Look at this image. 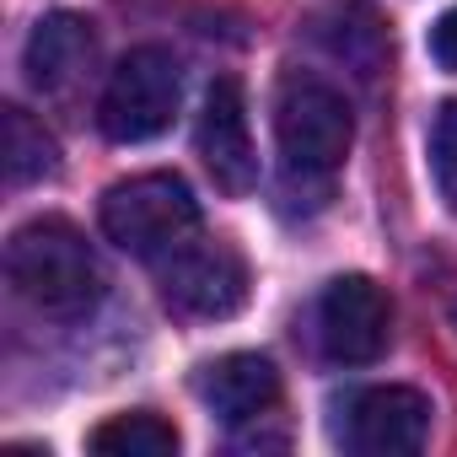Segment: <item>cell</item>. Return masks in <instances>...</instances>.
<instances>
[{"label": "cell", "instance_id": "3", "mask_svg": "<svg viewBox=\"0 0 457 457\" xmlns=\"http://www.w3.org/2000/svg\"><path fill=\"white\" fill-rule=\"evenodd\" d=\"M103 237L129 259L162 264L172 248L199 237V204L178 172H140L103 194Z\"/></svg>", "mask_w": 457, "mask_h": 457}, {"label": "cell", "instance_id": "15", "mask_svg": "<svg viewBox=\"0 0 457 457\" xmlns=\"http://www.w3.org/2000/svg\"><path fill=\"white\" fill-rule=\"evenodd\" d=\"M430 60H436L441 71H452V76H457V6H452V12H441V17H436V28H430Z\"/></svg>", "mask_w": 457, "mask_h": 457}, {"label": "cell", "instance_id": "2", "mask_svg": "<svg viewBox=\"0 0 457 457\" xmlns=\"http://www.w3.org/2000/svg\"><path fill=\"white\" fill-rule=\"evenodd\" d=\"M275 145L286 178L328 183L355 145V119L345 92H334L318 76H286L275 92Z\"/></svg>", "mask_w": 457, "mask_h": 457}, {"label": "cell", "instance_id": "16", "mask_svg": "<svg viewBox=\"0 0 457 457\" xmlns=\"http://www.w3.org/2000/svg\"><path fill=\"white\" fill-rule=\"evenodd\" d=\"M452 323H457V302H452Z\"/></svg>", "mask_w": 457, "mask_h": 457}, {"label": "cell", "instance_id": "10", "mask_svg": "<svg viewBox=\"0 0 457 457\" xmlns=\"http://www.w3.org/2000/svg\"><path fill=\"white\" fill-rule=\"evenodd\" d=\"M92 60H97V33H92V22L76 17V12L44 17V22L33 28L28 49H22V71H28L33 92H44V97H71V92L87 81Z\"/></svg>", "mask_w": 457, "mask_h": 457}, {"label": "cell", "instance_id": "11", "mask_svg": "<svg viewBox=\"0 0 457 457\" xmlns=\"http://www.w3.org/2000/svg\"><path fill=\"white\" fill-rule=\"evenodd\" d=\"M312 38H318L339 65H350L355 76H377V71L387 65L382 22H377L366 6H334V12L312 17Z\"/></svg>", "mask_w": 457, "mask_h": 457}, {"label": "cell", "instance_id": "6", "mask_svg": "<svg viewBox=\"0 0 457 457\" xmlns=\"http://www.w3.org/2000/svg\"><path fill=\"white\" fill-rule=\"evenodd\" d=\"M430 398L420 387H361L339 403L334 441L355 457H409L430 441Z\"/></svg>", "mask_w": 457, "mask_h": 457}, {"label": "cell", "instance_id": "7", "mask_svg": "<svg viewBox=\"0 0 457 457\" xmlns=\"http://www.w3.org/2000/svg\"><path fill=\"white\" fill-rule=\"evenodd\" d=\"M393 339V302L366 275H339L318 296V345L339 366H371Z\"/></svg>", "mask_w": 457, "mask_h": 457}, {"label": "cell", "instance_id": "12", "mask_svg": "<svg viewBox=\"0 0 457 457\" xmlns=\"http://www.w3.org/2000/svg\"><path fill=\"white\" fill-rule=\"evenodd\" d=\"M0 124H6V178H12L17 188L44 183V178L60 172V145H54V135H49L28 108L6 103V108H0Z\"/></svg>", "mask_w": 457, "mask_h": 457}, {"label": "cell", "instance_id": "5", "mask_svg": "<svg viewBox=\"0 0 457 457\" xmlns=\"http://www.w3.org/2000/svg\"><path fill=\"white\" fill-rule=\"evenodd\" d=\"M162 302L183 318H237L248 307V264L232 243L188 237L162 259Z\"/></svg>", "mask_w": 457, "mask_h": 457}, {"label": "cell", "instance_id": "1", "mask_svg": "<svg viewBox=\"0 0 457 457\" xmlns=\"http://www.w3.org/2000/svg\"><path fill=\"white\" fill-rule=\"evenodd\" d=\"M6 280L38 318H54V323L87 318L103 302V286H108L92 243L60 215H38V220L12 232Z\"/></svg>", "mask_w": 457, "mask_h": 457}, {"label": "cell", "instance_id": "4", "mask_svg": "<svg viewBox=\"0 0 457 457\" xmlns=\"http://www.w3.org/2000/svg\"><path fill=\"white\" fill-rule=\"evenodd\" d=\"M178 97H183V71L172 49L140 44L113 65L103 103H97V124L113 145H140V140H156L178 119Z\"/></svg>", "mask_w": 457, "mask_h": 457}, {"label": "cell", "instance_id": "9", "mask_svg": "<svg viewBox=\"0 0 457 457\" xmlns=\"http://www.w3.org/2000/svg\"><path fill=\"white\" fill-rule=\"evenodd\" d=\"M194 393L226 425H248V420H264L280 403V371L259 350H232V355H215L194 377Z\"/></svg>", "mask_w": 457, "mask_h": 457}, {"label": "cell", "instance_id": "13", "mask_svg": "<svg viewBox=\"0 0 457 457\" xmlns=\"http://www.w3.org/2000/svg\"><path fill=\"white\" fill-rule=\"evenodd\" d=\"M87 446L103 452V457H172L178 452V430L162 414L135 409V414H113L108 425H97L87 436Z\"/></svg>", "mask_w": 457, "mask_h": 457}, {"label": "cell", "instance_id": "14", "mask_svg": "<svg viewBox=\"0 0 457 457\" xmlns=\"http://www.w3.org/2000/svg\"><path fill=\"white\" fill-rule=\"evenodd\" d=\"M430 178H436V194L446 199V210L457 215V97L441 103L430 119Z\"/></svg>", "mask_w": 457, "mask_h": 457}, {"label": "cell", "instance_id": "8", "mask_svg": "<svg viewBox=\"0 0 457 457\" xmlns=\"http://www.w3.org/2000/svg\"><path fill=\"white\" fill-rule=\"evenodd\" d=\"M199 156L215 178L220 194H248L259 183V156H253V129H248V97L237 76H215L199 108Z\"/></svg>", "mask_w": 457, "mask_h": 457}]
</instances>
